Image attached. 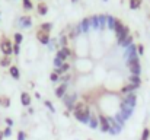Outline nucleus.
<instances>
[{
    "instance_id": "nucleus-12",
    "label": "nucleus",
    "mask_w": 150,
    "mask_h": 140,
    "mask_svg": "<svg viewBox=\"0 0 150 140\" xmlns=\"http://www.w3.org/2000/svg\"><path fill=\"white\" fill-rule=\"evenodd\" d=\"M137 53V45L136 44H131L130 47H127L125 48V51H124V58L127 60V58H130L133 54H136Z\"/></svg>"
},
{
    "instance_id": "nucleus-30",
    "label": "nucleus",
    "mask_w": 150,
    "mask_h": 140,
    "mask_svg": "<svg viewBox=\"0 0 150 140\" xmlns=\"http://www.w3.org/2000/svg\"><path fill=\"white\" fill-rule=\"evenodd\" d=\"M142 1H143V0H130V7H131L133 10H136V9L140 7Z\"/></svg>"
},
{
    "instance_id": "nucleus-15",
    "label": "nucleus",
    "mask_w": 150,
    "mask_h": 140,
    "mask_svg": "<svg viewBox=\"0 0 150 140\" xmlns=\"http://www.w3.org/2000/svg\"><path fill=\"white\" fill-rule=\"evenodd\" d=\"M136 89H139V86L128 83V85H125V86H122V88H121V93H124V95H128V93H133L134 91H136Z\"/></svg>"
},
{
    "instance_id": "nucleus-39",
    "label": "nucleus",
    "mask_w": 150,
    "mask_h": 140,
    "mask_svg": "<svg viewBox=\"0 0 150 140\" xmlns=\"http://www.w3.org/2000/svg\"><path fill=\"white\" fill-rule=\"evenodd\" d=\"M44 104H45V107H47V108H48V109H50L51 112H55V108H54V107H52V104H51V101H45V102H44Z\"/></svg>"
},
{
    "instance_id": "nucleus-46",
    "label": "nucleus",
    "mask_w": 150,
    "mask_h": 140,
    "mask_svg": "<svg viewBox=\"0 0 150 140\" xmlns=\"http://www.w3.org/2000/svg\"><path fill=\"white\" fill-rule=\"evenodd\" d=\"M71 1H73V3H76V1H77V0H71Z\"/></svg>"
},
{
    "instance_id": "nucleus-35",
    "label": "nucleus",
    "mask_w": 150,
    "mask_h": 140,
    "mask_svg": "<svg viewBox=\"0 0 150 140\" xmlns=\"http://www.w3.org/2000/svg\"><path fill=\"white\" fill-rule=\"evenodd\" d=\"M50 80L52 82V83H55V82H60V76L55 73V72H52L50 75Z\"/></svg>"
},
{
    "instance_id": "nucleus-6",
    "label": "nucleus",
    "mask_w": 150,
    "mask_h": 140,
    "mask_svg": "<svg viewBox=\"0 0 150 140\" xmlns=\"http://www.w3.org/2000/svg\"><path fill=\"white\" fill-rule=\"evenodd\" d=\"M108 120H109V123H111V129H109V134L111 136H117V134H120L121 133V130H122V127L115 121V118H112V117H108Z\"/></svg>"
},
{
    "instance_id": "nucleus-48",
    "label": "nucleus",
    "mask_w": 150,
    "mask_h": 140,
    "mask_svg": "<svg viewBox=\"0 0 150 140\" xmlns=\"http://www.w3.org/2000/svg\"><path fill=\"white\" fill-rule=\"evenodd\" d=\"M89 140H91V139H89Z\"/></svg>"
},
{
    "instance_id": "nucleus-27",
    "label": "nucleus",
    "mask_w": 150,
    "mask_h": 140,
    "mask_svg": "<svg viewBox=\"0 0 150 140\" xmlns=\"http://www.w3.org/2000/svg\"><path fill=\"white\" fill-rule=\"evenodd\" d=\"M106 28V15H99V29H105Z\"/></svg>"
},
{
    "instance_id": "nucleus-36",
    "label": "nucleus",
    "mask_w": 150,
    "mask_h": 140,
    "mask_svg": "<svg viewBox=\"0 0 150 140\" xmlns=\"http://www.w3.org/2000/svg\"><path fill=\"white\" fill-rule=\"evenodd\" d=\"M54 69H58V67H61L63 66V60H60L58 57H54Z\"/></svg>"
},
{
    "instance_id": "nucleus-45",
    "label": "nucleus",
    "mask_w": 150,
    "mask_h": 140,
    "mask_svg": "<svg viewBox=\"0 0 150 140\" xmlns=\"http://www.w3.org/2000/svg\"><path fill=\"white\" fill-rule=\"evenodd\" d=\"M4 139V136H3V131H0V140Z\"/></svg>"
},
{
    "instance_id": "nucleus-3",
    "label": "nucleus",
    "mask_w": 150,
    "mask_h": 140,
    "mask_svg": "<svg viewBox=\"0 0 150 140\" xmlns=\"http://www.w3.org/2000/svg\"><path fill=\"white\" fill-rule=\"evenodd\" d=\"M120 112H121V115L124 117V120L127 121V120H130V118L133 117V112H134V108H131V107H128V105H125L124 102H121V104H120Z\"/></svg>"
},
{
    "instance_id": "nucleus-33",
    "label": "nucleus",
    "mask_w": 150,
    "mask_h": 140,
    "mask_svg": "<svg viewBox=\"0 0 150 140\" xmlns=\"http://www.w3.org/2000/svg\"><path fill=\"white\" fill-rule=\"evenodd\" d=\"M131 44H133V37H131V35H128V37L125 38V41H124V43L121 44V47H124V48H127V47H130V45H131Z\"/></svg>"
},
{
    "instance_id": "nucleus-26",
    "label": "nucleus",
    "mask_w": 150,
    "mask_h": 140,
    "mask_svg": "<svg viewBox=\"0 0 150 140\" xmlns=\"http://www.w3.org/2000/svg\"><path fill=\"white\" fill-rule=\"evenodd\" d=\"M0 66L1 67H10V55H4L0 60Z\"/></svg>"
},
{
    "instance_id": "nucleus-43",
    "label": "nucleus",
    "mask_w": 150,
    "mask_h": 140,
    "mask_svg": "<svg viewBox=\"0 0 150 140\" xmlns=\"http://www.w3.org/2000/svg\"><path fill=\"white\" fill-rule=\"evenodd\" d=\"M4 123L7 124V127H12V126H13V120H12V118H9V117H7V118H4Z\"/></svg>"
},
{
    "instance_id": "nucleus-38",
    "label": "nucleus",
    "mask_w": 150,
    "mask_h": 140,
    "mask_svg": "<svg viewBox=\"0 0 150 140\" xmlns=\"http://www.w3.org/2000/svg\"><path fill=\"white\" fill-rule=\"evenodd\" d=\"M3 136L4 137H10L12 136V127H6L4 131H3Z\"/></svg>"
},
{
    "instance_id": "nucleus-47",
    "label": "nucleus",
    "mask_w": 150,
    "mask_h": 140,
    "mask_svg": "<svg viewBox=\"0 0 150 140\" xmlns=\"http://www.w3.org/2000/svg\"><path fill=\"white\" fill-rule=\"evenodd\" d=\"M105 1H106V0H105Z\"/></svg>"
},
{
    "instance_id": "nucleus-31",
    "label": "nucleus",
    "mask_w": 150,
    "mask_h": 140,
    "mask_svg": "<svg viewBox=\"0 0 150 140\" xmlns=\"http://www.w3.org/2000/svg\"><path fill=\"white\" fill-rule=\"evenodd\" d=\"M51 29H52V23H50V22L41 23V31H45V32H48V34H50Z\"/></svg>"
},
{
    "instance_id": "nucleus-13",
    "label": "nucleus",
    "mask_w": 150,
    "mask_h": 140,
    "mask_svg": "<svg viewBox=\"0 0 150 140\" xmlns=\"http://www.w3.org/2000/svg\"><path fill=\"white\" fill-rule=\"evenodd\" d=\"M21 104H22L23 107H29V105H31V95L28 92L21 93Z\"/></svg>"
},
{
    "instance_id": "nucleus-34",
    "label": "nucleus",
    "mask_w": 150,
    "mask_h": 140,
    "mask_svg": "<svg viewBox=\"0 0 150 140\" xmlns=\"http://www.w3.org/2000/svg\"><path fill=\"white\" fill-rule=\"evenodd\" d=\"M149 139H150V129L146 127V129L143 130V133H142V139L140 140H149Z\"/></svg>"
},
{
    "instance_id": "nucleus-17",
    "label": "nucleus",
    "mask_w": 150,
    "mask_h": 140,
    "mask_svg": "<svg viewBox=\"0 0 150 140\" xmlns=\"http://www.w3.org/2000/svg\"><path fill=\"white\" fill-rule=\"evenodd\" d=\"M80 29H82V32L83 34H88V31H89V26H91V19L89 18H85L82 22H80Z\"/></svg>"
},
{
    "instance_id": "nucleus-28",
    "label": "nucleus",
    "mask_w": 150,
    "mask_h": 140,
    "mask_svg": "<svg viewBox=\"0 0 150 140\" xmlns=\"http://www.w3.org/2000/svg\"><path fill=\"white\" fill-rule=\"evenodd\" d=\"M0 105L4 107V108H9L10 107V99L7 96H0Z\"/></svg>"
},
{
    "instance_id": "nucleus-16",
    "label": "nucleus",
    "mask_w": 150,
    "mask_h": 140,
    "mask_svg": "<svg viewBox=\"0 0 150 140\" xmlns=\"http://www.w3.org/2000/svg\"><path fill=\"white\" fill-rule=\"evenodd\" d=\"M31 25H32V21H31L29 16H22V18L19 19V26H22V28H29Z\"/></svg>"
},
{
    "instance_id": "nucleus-5",
    "label": "nucleus",
    "mask_w": 150,
    "mask_h": 140,
    "mask_svg": "<svg viewBox=\"0 0 150 140\" xmlns=\"http://www.w3.org/2000/svg\"><path fill=\"white\" fill-rule=\"evenodd\" d=\"M0 50H1V53H3L4 55H10V54H13V45H12L10 41L6 40V38L1 40V43H0Z\"/></svg>"
},
{
    "instance_id": "nucleus-7",
    "label": "nucleus",
    "mask_w": 150,
    "mask_h": 140,
    "mask_svg": "<svg viewBox=\"0 0 150 140\" xmlns=\"http://www.w3.org/2000/svg\"><path fill=\"white\" fill-rule=\"evenodd\" d=\"M125 105H128V107H131V108H136V105H137V95L133 92V93H128V95H125L124 96V101H122Z\"/></svg>"
},
{
    "instance_id": "nucleus-21",
    "label": "nucleus",
    "mask_w": 150,
    "mask_h": 140,
    "mask_svg": "<svg viewBox=\"0 0 150 140\" xmlns=\"http://www.w3.org/2000/svg\"><path fill=\"white\" fill-rule=\"evenodd\" d=\"M9 73H10V76L15 79V80H18L19 77H21V73H19V69L16 67V66H10L9 67Z\"/></svg>"
},
{
    "instance_id": "nucleus-2",
    "label": "nucleus",
    "mask_w": 150,
    "mask_h": 140,
    "mask_svg": "<svg viewBox=\"0 0 150 140\" xmlns=\"http://www.w3.org/2000/svg\"><path fill=\"white\" fill-rule=\"evenodd\" d=\"M76 99H77V95H76V93H71V95L66 93V95L63 96V101H64V105H66L67 111H73V109H74Z\"/></svg>"
},
{
    "instance_id": "nucleus-25",
    "label": "nucleus",
    "mask_w": 150,
    "mask_h": 140,
    "mask_svg": "<svg viewBox=\"0 0 150 140\" xmlns=\"http://www.w3.org/2000/svg\"><path fill=\"white\" fill-rule=\"evenodd\" d=\"M47 12H48V6L45 3H40L38 4V13L44 16V15H47Z\"/></svg>"
},
{
    "instance_id": "nucleus-23",
    "label": "nucleus",
    "mask_w": 150,
    "mask_h": 140,
    "mask_svg": "<svg viewBox=\"0 0 150 140\" xmlns=\"http://www.w3.org/2000/svg\"><path fill=\"white\" fill-rule=\"evenodd\" d=\"M89 19H91V26L93 29H99V15H95V16H92Z\"/></svg>"
},
{
    "instance_id": "nucleus-4",
    "label": "nucleus",
    "mask_w": 150,
    "mask_h": 140,
    "mask_svg": "<svg viewBox=\"0 0 150 140\" xmlns=\"http://www.w3.org/2000/svg\"><path fill=\"white\" fill-rule=\"evenodd\" d=\"M98 118H99V130L102 131V133H108L109 129H111V123H109L108 117L103 115V114H99Z\"/></svg>"
},
{
    "instance_id": "nucleus-19",
    "label": "nucleus",
    "mask_w": 150,
    "mask_h": 140,
    "mask_svg": "<svg viewBox=\"0 0 150 140\" xmlns=\"http://www.w3.org/2000/svg\"><path fill=\"white\" fill-rule=\"evenodd\" d=\"M140 63V58H139V53L133 54L130 58H127V67L128 66H133V64H139Z\"/></svg>"
},
{
    "instance_id": "nucleus-14",
    "label": "nucleus",
    "mask_w": 150,
    "mask_h": 140,
    "mask_svg": "<svg viewBox=\"0 0 150 140\" xmlns=\"http://www.w3.org/2000/svg\"><path fill=\"white\" fill-rule=\"evenodd\" d=\"M128 35H130V29H128V26H125V28H124V31H122V34H121L120 37H117V44H118V45H121V44L125 41V38H127Z\"/></svg>"
},
{
    "instance_id": "nucleus-24",
    "label": "nucleus",
    "mask_w": 150,
    "mask_h": 140,
    "mask_svg": "<svg viewBox=\"0 0 150 140\" xmlns=\"http://www.w3.org/2000/svg\"><path fill=\"white\" fill-rule=\"evenodd\" d=\"M114 115H115V117H114V118H115V121H117L121 127H124V126H125V120H124V117L121 115V112L118 111V112H115Z\"/></svg>"
},
{
    "instance_id": "nucleus-44",
    "label": "nucleus",
    "mask_w": 150,
    "mask_h": 140,
    "mask_svg": "<svg viewBox=\"0 0 150 140\" xmlns=\"http://www.w3.org/2000/svg\"><path fill=\"white\" fill-rule=\"evenodd\" d=\"M137 53H139L140 55H143V54H144V47H143V45H139V47H137Z\"/></svg>"
},
{
    "instance_id": "nucleus-40",
    "label": "nucleus",
    "mask_w": 150,
    "mask_h": 140,
    "mask_svg": "<svg viewBox=\"0 0 150 140\" xmlns=\"http://www.w3.org/2000/svg\"><path fill=\"white\" fill-rule=\"evenodd\" d=\"M67 43H69V41H67V37L63 35V37L60 38V44H61V47H67Z\"/></svg>"
},
{
    "instance_id": "nucleus-20",
    "label": "nucleus",
    "mask_w": 150,
    "mask_h": 140,
    "mask_svg": "<svg viewBox=\"0 0 150 140\" xmlns=\"http://www.w3.org/2000/svg\"><path fill=\"white\" fill-rule=\"evenodd\" d=\"M128 70H130L131 75L140 76V73H142V66H140V63H139V64H133V66H128Z\"/></svg>"
},
{
    "instance_id": "nucleus-10",
    "label": "nucleus",
    "mask_w": 150,
    "mask_h": 140,
    "mask_svg": "<svg viewBox=\"0 0 150 140\" xmlns=\"http://www.w3.org/2000/svg\"><path fill=\"white\" fill-rule=\"evenodd\" d=\"M69 91V83H61L60 86H57L55 88V91H54V95L57 96V98H63L66 93Z\"/></svg>"
},
{
    "instance_id": "nucleus-18",
    "label": "nucleus",
    "mask_w": 150,
    "mask_h": 140,
    "mask_svg": "<svg viewBox=\"0 0 150 140\" xmlns=\"http://www.w3.org/2000/svg\"><path fill=\"white\" fill-rule=\"evenodd\" d=\"M69 69H70V64H69V63H63V66H61V67H58V69H54V72H55L58 76H61V75L67 73V72H69Z\"/></svg>"
},
{
    "instance_id": "nucleus-41",
    "label": "nucleus",
    "mask_w": 150,
    "mask_h": 140,
    "mask_svg": "<svg viewBox=\"0 0 150 140\" xmlns=\"http://www.w3.org/2000/svg\"><path fill=\"white\" fill-rule=\"evenodd\" d=\"M19 53H21V45L19 44H13V54L18 55Z\"/></svg>"
},
{
    "instance_id": "nucleus-9",
    "label": "nucleus",
    "mask_w": 150,
    "mask_h": 140,
    "mask_svg": "<svg viewBox=\"0 0 150 140\" xmlns=\"http://www.w3.org/2000/svg\"><path fill=\"white\" fill-rule=\"evenodd\" d=\"M71 55V50L69 48V47H61L58 51H57V54H55V57H58L60 60H66L67 57H70Z\"/></svg>"
},
{
    "instance_id": "nucleus-11",
    "label": "nucleus",
    "mask_w": 150,
    "mask_h": 140,
    "mask_svg": "<svg viewBox=\"0 0 150 140\" xmlns=\"http://www.w3.org/2000/svg\"><path fill=\"white\" fill-rule=\"evenodd\" d=\"M89 127L92 129V130H95V129H99V118H98V115H95V114H91V120H89Z\"/></svg>"
},
{
    "instance_id": "nucleus-29",
    "label": "nucleus",
    "mask_w": 150,
    "mask_h": 140,
    "mask_svg": "<svg viewBox=\"0 0 150 140\" xmlns=\"http://www.w3.org/2000/svg\"><path fill=\"white\" fill-rule=\"evenodd\" d=\"M114 25H115V18H112V16H106V26H108L109 29L114 31Z\"/></svg>"
},
{
    "instance_id": "nucleus-37",
    "label": "nucleus",
    "mask_w": 150,
    "mask_h": 140,
    "mask_svg": "<svg viewBox=\"0 0 150 140\" xmlns=\"http://www.w3.org/2000/svg\"><path fill=\"white\" fill-rule=\"evenodd\" d=\"M23 7L26 9V10H31L34 6H32V3H31V0H23Z\"/></svg>"
},
{
    "instance_id": "nucleus-42",
    "label": "nucleus",
    "mask_w": 150,
    "mask_h": 140,
    "mask_svg": "<svg viewBox=\"0 0 150 140\" xmlns=\"http://www.w3.org/2000/svg\"><path fill=\"white\" fill-rule=\"evenodd\" d=\"M18 140H26V134H25V131H18Z\"/></svg>"
},
{
    "instance_id": "nucleus-1",
    "label": "nucleus",
    "mask_w": 150,
    "mask_h": 140,
    "mask_svg": "<svg viewBox=\"0 0 150 140\" xmlns=\"http://www.w3.org/2000/svg\"><path fill=\"white\" fill-rule=\"evenodd\" d=\"M91 108L85 104V102H77L74 105V109H73V115L77 121L83 123V124H88L89 120H91Z\"/></svg>"
},
{
    "instance_id": "nucleus-8",
    "label": "nucleus",
    "mask_w": 150,
    "mask_h": 140,
    "mask_svg": "<svg viewBox=\"0 0 150 140\" xmlns=\"http://www.w3.org/2000/svg\"><path fill=\"white\" fill-rule=\"evenodd\" d=\"M37 40H38L41 44H44V45H48V44H50V41H51L50 40V34H48V32H45V31H41V29L37 32Z\"/></svg>"
},
{
    "instance_id": "nucleus-32",
    "label": "nucleus",
    "mask_w": 150,
    "mask_h": 140,
    "mask_svg": "<svg viewBox=\"0 0 150 140\" xmlns=\"http://www.w3.org/2000/svg\"><path fill=\"white\" fill-rule=\"evenodd\" d=\"M13 40H15V44H19V45H21V43L23 41V35H22L21 32H16L15 37H13Z\"/></svg>"
},
{
    "instance_id": "nucleus-22",
    "label": "nucleus",
    "mask_w": 150,
    "mask_h": 140,
    "mask_svg": "<svg viewBox=\"0 0 150 140\" xmlns=\"http://www.w3.org/2000/svg\"><path fill=\"white\" fill-rule=\"evenodd\" d=\"M128 83L136 85V86H140V85H142V79H140V76H137V75H131V76H128Z\"/></svg>"
}]
</instances>
